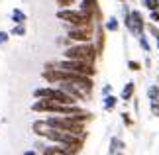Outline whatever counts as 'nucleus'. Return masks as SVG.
<instances>
[{
  "label": "nucleus",
  "mask_w": 159,
  "mask_h": 155,
  "mask_svg": "<svg viewBox=\"0 0 159 155\" xmlns=\"http://www.w3.org/2000/svg\"><path fill=\"white\" fill-rule=\"evenodd\" d=\"M45 122H47V126H49V128L63 130V132H69V134H73V135L84 138V124H83V122H77L75 118H71V116L55 114V116H47Z\"/></svg>",
  "instance_id": "f257e3e1"
},
{
  "label": "nucleus",
  "mask_w": 159,
  "mask_h": 155,
  "mask_svg": "<svg viewBox=\"0 0 159 155\" xmlns=\"http://www.w3.org/2000/svg\"><path fill=\"white\" fill-rule=\"evenodd\" d=\"M63 57H65V59L87 61V63H93V65H94V61H96V57H98V53H96L93 41H89V43H71V45L63 51Z\"/></svg>",
  "instance_id": "f03ea898"
},
{
  "label": "nucleus",
  "mask_w": 159,
  "mask_h": 155,
  "mask_svg": "<svg viewBox=\"0 0 159 155\" xmlns=\"http://www.w3.org/2000/svg\"><path fill=\"white\" fill-rule=\"evenodd\" d=\"M57 18L59 20L67 22L71 28H81V26H94V16L87 14V12H83L81 8L75 10V8H59L57 12Z\"/></svg>",
  "instance_id": "7ed1b4c3"
},
{
  "label": "nucleus",
  "mask_w": 159,
  "mask_h": 155,
  "mask_svg": "<svg viewBox=\"0 0 159 155\" xmlns=\"http://www.w3.org/2000/svg\"><path fill=\"white\" fill-rule=\"evenodd\" d=\"M57 69H63V71H71V73H77V75H87V77H94V65L93 63H87V61H77V59H61L59 63H55Z\"/></svg>",
  "instance_id": "20e7f679"
},
{
  "label": "nucleus",
  "mask_w": 159,
  "mask_h": 155,
  "mask_svg": "<svg viewBox=\"0 0 159 155\" xmlns=\"http://www.w3.org/2000/svg\"><path fill=\"white\" fill-rule=\"evenodd\" d=\"M67 38L73 43H89L94 39V26H81V28H71L67 32Z\"/></svg>",
  "instance_id": "39448f33"
},
{
  "label": "nucleus",
  "mask_w": 159,
  "mask_h": 155,
  "mask_svg": "<svg viewBox=\"0 0 159 155\" xmlns=\"http://www.w3.org/2000/svg\"><path fill=\"white\" fill-rule=\"evenodd\" d=\"M83 12H87V14L94 16L96 20L100 18V10H98V0H81V6H79Z\"/></svg>",
  "instance_id": "423d86ee"
},
{
  "label": "nucleus",
  "mask_w": 159,
  "mask_h": 155,
  "mask_svg": "<svg viewBox=\"0 0 159 155\" xmlns=\"http://www.w3.org/2000/svg\"><path fill=\"white\" fill-rule=\"evenodd\" d=\"M32 130H34V134H35V135L43 138V135H45V132L49 130V126H47V122H45V120H38V122H34Z\"/></svg>",
  "instance_id": "0eeeda50"
},
{
  "label": "nucleus",
  "mask_w": 159,
  "mask_h": 155,
  "mask_svg": "<svg viewBox=\"0 0 159 155\" xmlns=\"http://www.w3.org/2000/svg\"><path fill=\"white\" fill-rule=\"evenodd\" d=\"M10 18H12V22H14V24H26V20H28L26 12H22L20 8H14V10H12Z\"/></svg>",
  "instance_id": "6e6552de"
},
{
  "label": "nucleus",
  "mask_w": 159,
  "mask_h": 155,
  "mask_svg": "<svg viewBox=\"0 0 159 155\" xmlns=\"http://www.w3.org/2000/svg\"><path fill=\"white\" fill-rule=\"evenodd\" d=\"M134 90H136V84L134 83H128L126 86H124V90H122V100H130V98L134 96Z\"/></svg>",
  "instance_id": "1a4fd4ad"
},
{
  "label": "nucleus",
  "mask_w": 159,
  "mask_h": 155,
  "mask_svg": "<svg viewBox=\"0 0 159 155\" xmlns=\"http://www.w3.org/2000/svg\"><path fill=\"white\" fill-rule=\"evenodd\" d=\"M118 28H120V24H118V18H114V16H110L106 24H104V30H108V32H118Z\"/></svg>",
  "instance_id": "9d476101"
},
{
  "label": "nucleus",
  "mask_w": 159,
  "mask_h": 155,
  "mask_svg": "<svg viewBox=\"0 0 159 155\" xmlns=\"http://www.w3.org/2000/svg\"><path fill=\"white\" fill-rule=\"evenodd\" d=\"M10 35H16V38L26 35V24H14V28L10 30Z\"/></svg>",
  "instance_id": "9b49d317"
},
{
  "label": "nucleus",
  "mask_w": 159,
  "mask_h": 155,
  "mask_svg": "<svg viewBox=\"0 0 159 155\" xmlns=\"http://www.w3.org/2000/svg\"><path fill=\"white\" fill-rule=\"evenodd\" d=\"M116 104H118V98H116V96H112V94L104 96V110H114Z\"/></svg>",
  "instance_id": "f8f14e48"
},
{
  "label": "nucleus",
  "mask_w": 159,
  "mask_h": 155,
  "mask_svg": "<svg viewBox=\"0 0 159 155\" xmlns=\"http://www.w3.org/2000/svg\"><path fill=\"white\" fill-rule=\"evenodd\" d=\"M120 145H122V141L118 138H112V141H110V155H116V151L120 149Z\"/></svg>",
  "instance_id": "ddd939ff"
},
{
  "label": "nucleus",
  "mask_w": 159,
  "mask_h": 155,
  "mask_svg": "<svg viewBox=\"0 0 159 155\" xmlns=\"http://www.w3.org/2000/svg\"><path fill=\"white\" fill-rule=\"evenodd\" d=\"M148 96H149V100H151V102H153V100H159V86H149Z\"/></svg>",
  "instance_id": "4468645a"
},
{
  "label": "nucleus",
  "mask_w": 159,
  "mask_h": 155,
  "mask_svg": "<svg viewBox=\"0 0 159 155\" xmlns=\"http://www.w3.org/2000/svg\"><path fill=\"white\" fill-rule=\"evenodd\" d=\"M143 6H145L149 12H153V10L159 8V0H143Z\"/></svg>",
  "instance_id": "2eb2a0df"
},
{
  "label": "nucleus",
  "mask_w": 159,
  "mask_h": 155,
  "mask_svg": "<svg viewBox=\"0 0 159 155\" xmlns=\"http://www.w3.org/2000/svg\"><path fill=\"white\" fill-rule=\"evenodd\" d=\"M55 2H57L59 8H73L77 0H55Z\"/></svg>",
  "instance_id": "dca6fc26"
},
{
  "label": "nucleus",
  "mask_w": 159,
  "mask_h": 155,
  "mask_svg": "<svg viewBox=\"0 0 159 155\" xmlns=\"http://www.w3.org/2000/svg\"><path fill=\"white\" fill-rule=\"evenodd\" d=\"M139 45L143 47V51H149V43H148V39H145V35H143V34L139 35Z\"/></svg>",
  "instance_id": "f3484780"
},
{
  "label": "nucleus",
  "mask_w": 159,
  "mask_h": 155,
  "mask_svg": "<svg viewBox=\"0 0 159 155\" xmlns=\"http://www.w3.org/2000/svg\"><path fill=\"white\" fill-rule=\"evenodd\" d=\"M128 67H130V71H139V69H142V63H138V61H130Z\"/></svg>",
  "instance_id": "a211bd4d"
},
{
  "label": "nucleus",
  "mask_w": 159,
  "mask_h": 155,
  "mask_svg": "<svg viewBox=\"0 0 159 155\" xmlns=\"http://www.w3.org/2000/svg\"><path fill=\"white\" fill-rule=\"evenodd\" d=\"M10 39V32H0V45H4Z\"/></svg>",
  "instance_id": "6ab92c4d"
},
{
  "label": "nucleus",
  "mask_w": 159,
  "mask_h": 155,
  "mask_svg": "<svg viewBox=\"0 0 159 155\" xmlns=\"http://www.w3.org/2000/svg\"><path fill=\"white\" fill-rule=\"evenodd\" d=\"M122 122H124L126 124V126H132V118H130V114H128V112H124V114H122Z\"/></svg>",
  "instance_id": "aec40b11"
},
{
  "label": "nucleus",
  "mask_w": 159,
  "mask_h": 155,
  "mask_svg": "<svg viewBox=\"0 0 159 155\" xmlns=\"http://www.w3.org/2000/svg\"><path fill=\"white\" fill-rule=\"evenodd\" d=\"M110 90H112V86H104V90H102V92H104V94H110Z\"/></svg>",
  "instance_id": "412c9836"
},
{
  "label": "nucleus",
  "mask_w": 159,
  "mask_h": 155,
  "mask_svg": "<svg viewBox=\"0 0 159 155\" xmlns=\"http://www.w3.org/2000/svg\"><path fill=\"white\" fill-rule=\"evenodd\" d=\"M24 155H38V151H34V149H30V151H26Z\"/></svg>",
  "instance_id": "4be33fe9"
},
{
  "label": "nucleus",
  "mask_w": 159,
  "mask_h": 155,
  "mask_svg": "<svg viewBox=\"0 0 159 155\" xmlns=\"http://www.w3.org/2000/svg\"><path fill=\"white\" fill-rule=\"evenodd\" d=\"M118 2H126V0H118Z\"/></svg>",
  "instance_id": "5701e85b"
},
{
  "label": "nucleus",
  "mask_w": 159,
  "mask_h": 155,
  "mask_svg": "<svg viewBox=\"0 0 159 155\" xmlns=\"http://www.w3.org/2000/svg\"><path fill=\"white\" fill-rule=\"evenodd\" d=\"M116 155H122V153H116Z\"/></svg>",
  "instance_id": "b1692460"
}]
</instances>
